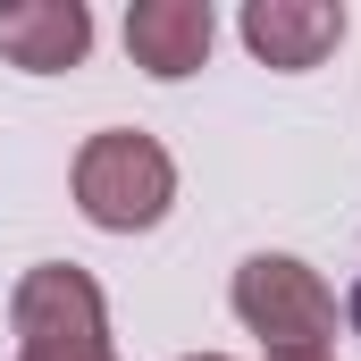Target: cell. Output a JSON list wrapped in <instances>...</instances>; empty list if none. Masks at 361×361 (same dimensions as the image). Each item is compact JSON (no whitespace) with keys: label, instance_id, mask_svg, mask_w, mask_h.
Segmentation results:
<instances>
[{"label":"cell","instance_id":"obj_1","mask_svg":"<svg viewBox=\"0 0 361 361\" xmlns=\"http://www.w3.org/2000/svg\"><path fill=\"white\" fill-rule=\"evenodd\" d=\"M169 193H177V169H169V152L152 143V135H135V126H118V135H92L85 152H76V202H85L92 227H152L160 210H169Z\"/></svg>","mask_w":361,"mask_h":361},{"label":"cell","instance_id":"obj_2","mask_svg":"<svg viewBox=\"0 0 361 361\" xmlns=\"http://www.w3.org/2000/svg\"><path fill=\"white\" fill-rule=\"evenodd\" d=\"M17 361H118L109 353V319H101V286L85 269H25L17 286Z\"/></svg>","mask_w":361,"mask_h":361},{"label":"cell","instance_id":"obj_3","mask_svg":"<svg viewBox=\"0 0 361 361\" xmlns=\"http://www.w3.org/2000/svg\"><path fill=\"white\" fill-rule=\"evenodd\" d=\"M235 311L269 353H328V336H336V294L286 252H261L235 269Z\"/></svg>","mask_w":361,"mask_h":361},{"label":"cell","instance_id":"obj_4","mask_svg":"<svg viewBox=\"0 0 361 361\" xmlns=\"http://www.w3.org/2000/svg\"><path fill=\"white\" fill-rule=\"evenodd\" d=\"M85 42H92L85 0H0V51H8L17 68L59 76V68L85 59Z\"/></svg>","mask_w":361,"mask_h":361},{"label":"cell","instance_id":"obj_5","mask_svg":"<svg viewBox=\"0 0 361 361\" xmlns=\"http://www.w3.org/2000/svg\"><path fill=\"white\" fill-rule=\"evenodd\" d=\"M244 42L269 68H319L345 42V8H328V0H252L244 8Z\"/></svg>","mask_w":361,"mask_h":361},{"label":"cell","instance_id":"obj_6","mask_svg":"<svg viewBox=\"0 0 361 361\" xmlns=\"http://www.w3.org/2000/svg\"><path fill=\"white\" fill-rule=\"evenodd\" d=\"M126 51L152 76H193L210 59V0H135L126 8Z\"/></svg>","mask_w":361,"mask_h":361},{"label":"cell","instance_id":"obj_7","mask_svg":"<svg viewBox=\"0 0 361 361\" xmlns=\"http://www.w3.org/2000/svg\"><path fill=\"white\" fill-rule=\"evenodd\" d=\"M269 361H336V353H269Z\"/></svg>","mask_w":361,"mask_h":361},{"label":"cell","instance_id":"obj_8","mask_svg":"<svg viewBox=\"0 0 361 361\" xmlns=\"http://www.w3.org/2000/svg\"><path fill=\"white\" fill-rule=\"evenodd\" d=\"M202 361H219V353H202Z\"/></svg>","mask_w":361,"mask_h":361}]
</instances>
